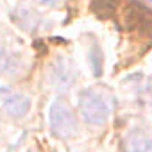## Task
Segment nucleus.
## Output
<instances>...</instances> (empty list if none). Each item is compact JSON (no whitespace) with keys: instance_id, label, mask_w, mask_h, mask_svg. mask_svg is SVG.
<instances>
[{"instance_id":"1","label":"nucleus","mask_w":152,"mask_h":152,"mask_svg":"<svg viewBox=\"0 0 152 152\" xmlns=\"http://www.w3.org/2000/svg\"><path fill=\"white\" fill-rule=\"evenodd\" d=\"M79 109L83 113V118L91 127H100L107 122V118L113 113V97L111 93L104 90H88L79 99Z\"/></svg>"},{"instance_id":"2","label":"nucleus","mask_w":152,"mask_h":152,"mask_svg":"<svg viewBox=\"0 0 152 152\" xmlns=\"http://www.w3.org/2000/svg\"><path fill=\"white\" fill-rule=\"evenodd\" d=\"M124 23L129 31L138 32V36L152 39V9L143 4L136 0L127 2L124 7Z\"/></svg>"},{"instance_id":"3","label":"nucleus","mask_w":152,"mask_h":152,"mask_svg":"<svg viewBox=\"0 0 152 152\" xmlns=\"http://www.w3.org/2000/svg\"><path fill=\"white\" fill-rule=\"evenodd\" d=\"M124 152H152V125L138 122L127 129L122 138Z\"/></svg>"},{"instance_id":"4","label":"nucleus","mask_w":152,"mask_h":152,"mask_svg":"<svg viewBox=\"0 0 152 152\" xmlns=\"http://www.w3.org/2000/svg\"><path fill=\"white\" fill-rule=\"evenodd\" d=\"M50 127L61 138H70L77 132V120H75L68 104L57 100L50 107Z\"/></svg>"},{"instance_id":"5","label":"nucleus","mask_w":152,"mask_h":152,"mask_svg":"<svg viewBox=\"0 0 152 152\" xmlns=\"http://www.w3.org/2000/svg\"><path fill=\"white\" fill-rule=\"evenodd\" d=\"M4 106H6V111L11 113L13 116H22L27 113L29 109V99L23 97L22 93H15V91H6L4 93Z\"/></svg>"},{"instance_id":"6","label":"nucleus","mask_w":152,"mask_h":152,"mask_svg":"<svg viewBox=\"0 0 152 152\" xmlns=\"http://www.w3.org/2000/svg\"><path fill=\"white\" fill-rule=\"evenodd\" d=\"M118 7V0H91V9L95 15L106 18L111 16Z\"/></svg>"},{"instance_id":"7","label":"nucleus","mask_w":152,"mask_h":152,"mask_svg":"<svg viewBox=\"0 0 152 152\" xmlns=\"http://www.w3.org/2000/svg\"><path fill=\"white\" fill-rule=\"evenodd\" d=\"M72 68L66 66L64 63L54 66V75H52V83L54 84H59V86H70L73 81H72Z\"/></svg>"},{"instance_id":"8","label":"nucleus","mask_w":152,"mask_h":152,"mask_svg":"<svg viewBox=\"0 0 152 152\" xmlns=\"http://www.w3.org/2000/svg\"><path fill=\"white\" fill-rule=\"evenodd\" d=\"M39 4H45V6H59L63 0H36Z\"/></svg>"}]
</instances>
